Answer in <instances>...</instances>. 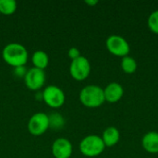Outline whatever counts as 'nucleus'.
I'll return each instance as SVG.
<instances>
[{
  "label": "nucleus",
  "instance_id": "1",
  "mask_svg": "<svg viewBox=\"0 0 158 158\" xmlns=\"http://www.w3.org/2000/svg\"><path fill=\"white\" fill-rule=\"evenodd\" d=\"M2 57L7 65L17 68L26 65L29 59V53L23 44L10 43L3 48Z\"/></svg>",
  "mask_w": 158,
  "mask_h": 158
},
{
  "label": "nucleus",
  "instance_id": "2",
  "mask_svg": "<svg viewBox=\"0 0 158 158\" xmlns=\"http://www.w3.org/2000/svg\"><path fill=\"white\" fill-rule=\"evenodd\" d=\"M79 98L81 103L89 108L99 107L106 102L104 89L95 84L84 86L80 92Z\"/></svg>",
  "mask_w": 158,
  "mask_h": 158
},
{
  "label": "nucleus",
  "instance_id": "3",
  "mask_svg": "<svg viewBox=\"0 0 158 158\" xmlns=\"http://www.w3.org/2000/svg\"><path fill=\"white\" fill-rule=\"evenodd\" d=\"M81 153L87 157H96L106 149V145L101 136L91 134L84 137L79 145Z\"/></svg>",
  "mask_w": 158,
  "mask_h": 158
},
{
  "label": "nucleus",
  "instance_id": "4",
  "mask_svg": "<svg viewBox=\"0 0 158 158\" xmlns=\"http://www.w3.org/2000/svg\"><path fill=\"white\" fill-rule=\"evenodd\" d=\"M43 101L51 108H59L61 107L66 101V94L64 91L56 85H48L43 92Z\"/></svg>",
  "mask_w": 158,
  "mask_h": 158
},
{
  "label": "nucleus",
  "instance_id": "5",
  "mask_svg": "<svg viewBox=\"0 0 158 158\" xmlns=\"http://www.w3.org/2000/svg\"><path fill=\"white\" fill-rule=\"evenodd\" d=\"M70 76L76 81H84L91 73V63L86 56H81L78 58L71 60L69 65Z\"/></svg>",
  "mask_w": 158,
  "mask_h": 158
},
{
  "label": "nucleus",
  "instance_id": "6",
  "mask_svg": "<svg viewBox=\"0 0 158 158\" xmlns=\"http://www.w3.org/2000/svg\"><path fill=\"white\" fill-rule=\"evenodd\" d=\"M27 128L29 132L33 136H41L44 134L50 128L48 115L44 112L33 114L28 121Z\"/></svg>",
  "mask_w": 158,
  "mask_h": 158
},
{
  "label": "nucleus",
  "instance_id": "7",
  "mask_svg": "<svg viewBox=\"0 0 158 158\" xmlns=\"http://www.w3.org/2000/svg\"><path fill=\"white\" fill-rule=\"evenodd\" d=\"M106 46L112 55L121 57L129 56L131 50L128 41L124 37L118 34L108 36L106 41Z\"/></svg>",
  "mask_w": 158,
  "mask_h": 158
},
{
  "label": "nucleus",
  "instance_id": "8",
  "mask_svg": "<svg viewBox=\"0 0 158 158\" xmlns=\"http://www.w3.org/2000/svg\"><path fill=\"white\" fill-rule=\"evenodd\" d=\"M45 79L46 77L44 70L32 67L28 69L24 77V82L29 90L39 92L44 87L45 83Z\"/></svg>",
  "mask_w": 158,
  "mask_h": 158
},
{
  "label": "nucleus",
  "instance_id": "9",
  "mask_svg": "<svg viewBox=\"0 0 158 158\" xmlns=\"http://www.w3.org/2000/svg\"><path fill=\"white\" fill-rule=\"evenodd\" d=\"M51 151L55 158H70L73 152V146L69 139L60 137L54 141Z\"/></svg>",
  "mask_w": 158,
  "mask_h": 158
},
{
  "label": "nucleus",
  "instance_id": "10",
  "mask_svg": "<svg viewBox=\"0 0 158 158\" xmlns=\"http://www.w3.org/2000/svg\"><path fill=\"white\" fill-rule=\"evenodd\" d=\"M104 94L106 101L109 103H117L123 97V86L116 81L110 82L104 88Z\"/></svg>",
  "mask_w": 158,
  "mask_h": 158
},
{
  "label": "nucleus",
  "instance_id": "11",
  "mask_svg": "<svg viewBox=\"0 0 158 158\" xmlns=\"http://www.w3.org/2000/svg\"><path fill=\"white\" fill-rule=\"evenodd\" d=\"M143 148L150 154L158 153V132L148 131L142 139Z\"/></svg>",
  "mask_w": 158,
  "mask_h": 158
},
{
  "label": "nucleus",
  "instance_id": "12",
  "mask_svg": "<svg viewBox=\"0 0 158 158\" xmlns=\"http://www.w3.org/2000/svg\"><path fill=\"white\" fill-rule=\"evenodd\" d=\"M101 138H102L106 147H112L119 142L120 132L116 127L110 126V127H107L103 131Z\"/></svg>",
  "mask_w": 158,
  "mask_h": 158
},
{
  "label": "nucleus",
  "instance_id": "13",
  "mask_svg": "<svg viewBox=\"0 0 158 158\" xmlns=\"http://www.w3.org/2000/svg\"><path fill=\"white\" fill-rule=\"evenodd\" d=\"M31 63L34 68L44 70L49 64V56L46 52L43 50H37L31 55Z\"/></svg>",
  "mask_w": 158,
  "mask_h": 158
},
{
  "label": "nucleus",
  "instance_id": "14",
  "mask_svg": "<svg viewBox=\"0 0 158 158\" xmlns=\"http://www.w3.org/2000/svg\"><path fill=\"white\" fill-rule=\"evenodd\" d=\"M120 66H121L122 70L127 74L134 73L137 70V68H138L137 61L131 56H126L122 57Z\"/></svg>",
  "mask_w": 158,
  "mask_h": 158
},
{
  "label": "nucleus",
  "instance_id": "15",
  "mask_svg": "<svg viewBox=\"0 0 158 158\" xmlns=\"http://www.w3.org/2000/svg\"><path fill=\"white\" fill-rule=\"evenodd\" d=\"M17 10V2L15 0H0V14L12 15Z\"/></svg>",
  "mask_w": 158,
  "mask_h": 158
},
{
  "label": "nucleus",
  "instance_id": "16",
  "mask_svg": "<svg viewBox=\"0 0 158 158\" xmlns=\"http://www.w3.org/2000/svg\"><path fill=\"white\" fill-rule=\"evenodd\" d=\"M49 117V126L52 129L59 130L62 129L65 125V118L59 113H52L48 115Z\"/></svg>",
  "mask_w": 158,
  "mask_h": 158
},
{
  "label": "nucleus",
  "instance_id": "17",
  "mask_svg": "<svg viewBox=\"0 0 158 158\" xmlns=\"http://www.w3.org/2000/svg\"><path fill=\"white\" fill-rule=\"evenodd\" d=\"M147 24L151 31L158 34V9L153 11L147 19Z\"/></svg>",
  "mask_w": 158,
  "mask_h": 158
},
{
  "label": "nucleus",
  "instance_id": "18",
  "mask_svg": "<svg viewBox=\"0 0 158 158\" xmlns=\"http://www.w3.org/2000/svg\"><path fill=\"white\" fill-rule=\"evenodd\" d=\"M28 69L25 68V66H21V67H17V68H13V73L16 77L18 78H23L25 77L26 73H27Z\"/></svg>",
  "mask_w": 158,
  "mask_h": 158
},
{
  "label": "nucleus",
  "instance_id": "19",
  "mask_svg": "<svg viewBox=\"0 0 158 158\" xmlns=\"http://www.w3.org/2000/svg\"><path fill=\"white\" fill-rule=\"evenodd\" d=\"M68 56H69V57L71 60H74V59L78 58L79 56H81V55L80 50H79L77 47H71V48H69V51H68Z\"/></svg>",
  "mask_w": 158,
  "mask_h": 158
},
{
  "label": "nucleus",
  "instance_id": "20",
  "mask_svg": "<svg viewBox=\"0 0 158 158\" xmlns=\"http://www.w3.org/2000/svg\"><path fill=\"white\" fill-rule=\"evenodd\" d=\"M85 3L87 5H89V6H95V5L98 4V1L97 0H86Z\"/></svg>",
  "mask_w": 158,
  "mask_h": 158
}]
</instances>
